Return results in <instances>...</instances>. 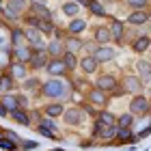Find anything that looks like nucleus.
Here are the masks:
<instances>
[{
  "instance_id": "nucleus-5",
  "label": "nucleus",
  "mask_w": 151,
  "mask_h": 151,
  "mask_svg": "<svg viewBox=\"0 0 151 151\" xmlns=\"http://www.w3.org/2000/svg\"><path fill=\"white\" fill-rule=\"evenodd\" d=\"M127 112L134 116V119H140V116H147L151 112V99L147 95H134L129 99V108Z\"/></svg>"
},
{
  "instance_id": "nucleus-38",
  "label": "nucleus",
  "mask_w": 151,
  "mask_h": 151,
  "mask_svg": "<svg viewBox=\"0 0 151 151\" xmlns=\"http://www.w3.org/2000/svg\"><path fill=\"white\" fill-rule=\"evenodd\" d=\"M97 2H101V4H106V2H112V0H97Z\"/></svg>"
},
{
  "instance_id": "nucleus-10",
  "label": "nucleus",
  "mask_w": 151,
  "mask_h": 151,
  "mask_svg": "<svg viewBox=\"0 0 151 151\" xmlns=\"http://www.w3.org/2000/svg\"><path fill=\"white\" fill-rule=\"evenodd\" d=\"M6 73H9L15 82H19V84H22L26 78H30V67L26 65V63H17V60H11V63H9V69H6Z\"/></svg>"
},
{
  "instance_id": "nucleus-17",
  "label": "nucleus",
  "mask_w": 151,
  "mask_h": 151,
  "mask_svg": "<svg viewBox=\"0 0 151 151\" xmlns=\"http://www.w3.org/2000/svg\"><path fill=\"white\" fill-rule=\"evenodd\" d=\"M45 52H47V56H50V58H63V54H65L63 39L50 37V39H47V43H45Z\"/></svg>"
},
{
  "instance_id": "nucleus-31",
  "label": "nucleus",
  "mask_w": 151,
  "mask_h": 151,
  "mask_svg": "<svg viewBox=\"0 0 151 151\" xmlns=\"http://www.w3.org/2000/svg\"><path fill=\"white\" fill-rule=\"evenodd\" d=\"M37 30H39L43 37H52V35H54V30H56V24H54L52 19H39Z\"/></svg>"
},
{
  "instance_id": "nucleus-9",
  "label": "nucleus",
  "mask_w": 151,
  "mask_h": 151,
  "mask_svg": "<svg viewBox=\"0 0 151 151\" xmlns=\"http://www.w3.org/2000/svg\"><path fill=\"white\" fill-rule=\"evenodd\" d=\"M86 30H88V19L82 17V15L71 17L69 22H67V26H65V32H67V35H71V37H82Z\"/></svg>"
},
{
  "instance_id": "nucleus-20",
  "label": "nucleus",
  "mask_w": 151,
  "mask_h": 151,
  "mask_svg": "<svg viewBox=\"0 0 151 151\" xmlns=\"http://www.w3.org/2000/svg\"><path fill=\"white\" fill-rule=\"evenodd\" d=\"M149 47H151V35H147V32H140V35H136L132 39V52L134 54H145Z\"/></svg>"
},
{
  "instance_id": "nucleus-24",
  "label": "nucleus",
  "mask_w": 151,
  "mask_h": 151,
  "mask_svg": "<svg viewBox=\"0 0 151 151\" xmlns=\"http://www.w3.org/2000/svg\"><path fill=\"white\" fill-rule=\"evenodd\" d=\"M11 56H13V60H17V63H26L28 65V60H30V56H32V47L26 43V45H19V47H13L11 50Z\"/></svg>"
},
{
  "instance_id": "nucleus-33",
  "label": "nucleus",
  "mask_w": 151,
  "mask_h": 151,
  "mask_svg": "<svg viewBox=\"0 0 151 151\" xmlns=\"http://www.w3.org/2000/svg\"><path fill=\"white\" fill-rule=\"evenodd\" d=\"M63 63H65V67H67V71H76L78 69V56H76V54H63Z\"/></svg>"
},
{
  "instance_id": "nucleus-3",
  "label": "nucleus",
  "mask_w": 151,
  "mask_h": 151,
  "mask_svg": "<svg viewBox=\"0 0 151 151\" xmlns=\"http://www.w3.org/2000/svg\"><path fill=\"white\" fill-rule=\"evenodd\" d=\"M65 125L69 127H84L86 121H88V114L82 106H67L65 108V114L60 116Z\"/></svg>"
},
{
  "instance_id": "nucleus-40",
  "label": "nucleus",
  "mask_w": 151,
  "mask_h": 151,
  "mask_svg": "<svg viewBox=\"0 0 151 151\" xmlns=\"http://www.w3.org/2000/svg\"><path fill=\"white\" fill-rule=\"evenodd\" d=\"M149 114H151V112H149Z\"/></svg>"
},
{
  "instance_id": "nucleus-16",
  "label": "nucleus",
  "mask_w": 151,
  "mask_h": 151,
  "mask_svg": "<svg viewBox=\"0 0 151 151\" xmlns=\"http://www.w3.org/2000/svg\"><path fill=\"white\" fill-rule=\"evenodd\" d=\"M78 69L84 76H93V73L99 71V63L91 56V54H84V56H78Z\"/></svg>"
},
{
  "instance_id": "nucleus-35",
  "label": "nucleus",
  "mask_w": 151,
  "mask_h": 151,
  "mask_svg": "<svg viewBox=\"0 0 151 151\" xmlns=\"http://www.w3.org/2000/svg\"><path fill=\"white\" fill-rule=\"evenodd\" d=\"M86 9H88V11H91V13H93V15H99V17H106V9H104V4H101V2H97V0H93V2H91V4H88V6H86Z\"/></svg>"
},
{
  "instance_id": "nucleus-28",
  "label": "nucleus",
  "mask_w": 151,
  "mask_h": 151,
  "mask_svg": "<svg viewBox=\"0 0 151 151\" xmlns=\"http://www.w3.org/2000/svg\"><path fill=\"white\" fill-rule=\"evenodd\" d=\"M80 11H82V6L78 4V2H73V0H67V2H63L60 4V13H63L65 17H78L80 15Z\"/></svg>"
},
{
  "instance_id": "nucleus-8",
  "label": "nucleus",
  "mask_w": 151,
  "mask_h": 151,
  "mask_svg": "<svg viewBox=\"0 0 151 151\" xmlns=\"http://www.w3.org/2000/svg\"><path fill=\"white\" fill-rule=\"evenodd\" d=\"M91 56L97 60L99 65H106V63H112L116 58V47L114 45H95Z\"/></svg>"
},
{
  "instance_id": "nucleus-21",
  "label": "nucleus",
  "mask_w": 151,
  "mask_h": 151,
  "mask_svg": "<svg viewBox=\"0 0 151 151\" xmlns=\"http://www.w3.org/2000/svg\"><path fill=\"white\" fill-rule=\"evenodd\" d=\"M136 76H138V80L142 84H151V63L145 58H140L138 63H136Z\"/></svg>"
},
{
  "instance_id": "nucleus-37",
  "label": "nucleus",
  "mask_w": 151,
  "mask_h": 151,
  "mask_svg": "<svg viewBox=\"0 0 151 151\" xmlns=\"http://www.w3.org/2000/svg\"><path fill=\"white\" fill-rule=\"evenodd\" d=\"M0 116H9V112H6V110H4L2 106H0Z\"/></svg>"
},
{
  "instance_id": "nucleus-30",
  "label": "nucleus",
  "mask_w": 151,
  "mask_h": 151,
  "mask_svg": "<svg viewBox=\"0 0 151 151\" xmlns=\"http://www.w3.org/2000/svg\"><path fill=\"white\" fill-rule=\"evenodd\" d=\"M134 116L129 114V112H121V114H116V127L119 129H134Z\"/></svg>"
},
{
  "instance_id": "nucleus-15",
  "label": "nucleus",
  "mask_w": 151,
  "mask_h": 151,
  "mask_svg": "<svg viewBox=\"0 0 151 151\" xmlns=\"http://www.w3.org/2000/svg\"><path fill=\"white\" fill-rule=\"evenodd\" d=\"M116 125V114L110 110H97L95 114V121H93V132L99 127H114Z\"/></svg>"
},
{
  "instance_id": "nucleus-19",
  "label": "nucleus",
  "mask_w": 151,
  "mask_h": 151,
  "mask_svg": "<svg viewBox=\"0 0 151 151\" xmlns=\"http://www.w3.org/2000/svg\"><path fill=\"white\" fill-rule=\"evenodd\" d=\"M47 60H50V56H47L45 50H32V56L28 60V67L30 71H39V69H45Z\"/></svg>"
},
{
  "instance_id": "nucleus-36",
  "label": "nucleus",
  "mask_w": 151,
  "mask_h": 151,
  "mask_svg": "<svg viewBox=\"0 0 151 151\" xmlns=\"http://www.w3.org/2000/svg\"><path fill=\"white\" fill-rule=\"evenodd\" d=\"M17 101H19V110H30V99L24 93H17Z\"/></svg>"
},
{
  "instance_id": "nucleus-7",
  "label": "nucleus",
  "mask_w": 151,
  "mask_h": 151,
  "mask_svg": "<svg viewBox=\"0 0 151 151\" xmlns=\"http://www.w3.org/2000/svg\"><path fill=\"white\" fill-rule=\"evenodd\" d=\"M108 101H110V95L104 93V91H99V88H86V104L88 106H95L97 110H106V106H108Z\"/></svg>"
},
{
  "instance_id": "nucleus-25",
  "label": "nucleus",
  "mask_w": 151,
  "mask_h": 151,
  "mask_svg": "<svg viewBox=\"0 0 151 151\" xmlns=\"http://www.w3.org/2000/svg\"><path fill=\"white\" fill-rule=\"evenodd\" d=\"M0 106H2L4 110H6V112L19 110V101H17V93H6V95H0Z\"/></svg>"
},
{
  "instance_id": "nucleus-32",
  "label": "nucleus",
  "mask_w": 151,
  "mask_h": 151,
  "mask_svg": "<svg viewBox=\"0 0 151 151\" xmlns=\"http://www.w3.org/2000/svg\"><path fill=\"white\" fill-rule=\"evenodd\" d=\"M129 11H149L151 0H123Z\"/></svg>"
},
{
  "instance_id": "nucleus-11",
  "label": "nucleus",
  "mask_w": 151,
  "mask_h": 151,
  "mask_svg": "<svg viewBox=\"0 0 151 151\" xmlns=\"http://www.w3.org/2000/svg\"><path fill=\"white\" fill-rule=\"evenodd\" d=\"M65 108H67L65 101H45L39 112L43 116H47V119H60L65 114Z\"/></svg>"
},
{
  "instance_id": "nucleus-22",
  "label": "nucleus",
  "mask_w": 151,
  "mask_h": 151,
  "mask_svg": "<svg viewBox=\"0 0 151 151\" xmlns=\"http://www.w3.org/2000/svg\"><path fill=\"white\" fill-rule=\"evenodd\" d=\"M63 43H65V52L67 54H76V56H78L80 50L84 47V41H82L80 37H71V35H65Z\"/></svg>"
},
{
  "instance_id": "nucleus-12",
  "label": "nucleus",
  "mask_w": 151,
  "mask_h": 151,
  "mask_svg": "<svg viewBox=\"0 0 151 151\" xmlns=\"http://www.w3.org/2000/svg\"><path fill=\"white\" fill-rule=\"evenodd\" d=\"M108 28H110V37L114 41V45H125V22L121 19H110L108 22Z\"/></svg>"
},
{
  "instance_id": "nucleus-34",
  "label": "nucleus",
  "mask_w": 151,
  "mask_h": 151,
  "mask_svg": "<svg viewBox=\"0 0 151 151\" xmlns=\"http://www.w3.org/2000/svg\"><path fill=\"white\" fill-rule=\"evenodd\" d=\"M114 140H119V142H127V140H134V129H119V127H116Z\"/></svg>"
},
{
  "instance_id": "nucleus-26",
  "label": "nucleus",
  "mask_w": 151,
  "mask_h": 151,
  "mask_svg": "<svg viewBox=\"0 0 151 151\" xmlns=\"http://www.w3.org/2000/svg\"><path fill=\"white\" fill-rule=\"evenodd\" d=\"M9 119L19 125H32V112L30 110H13L9 112Z\"/></svg>"
},
{
  "instance_id": "nucleus-18",
  "label": "nucleus",
  "mask_w": 151,
  "mask_h": 151,
  "mask_svg": "<svg viewBox=\"0 0 151 151\" xmlns=\"http://www.w3.org/2000/svg\"><path fill=\"white\" fill-rule=\"evenodd\" d=\"M149 19H151V11H129L125 17V24L138 28V26H145Z\"/></svg>"
},
{
  "instance_id": "nucleus-6",
  "label": "nucleus",
  "mask_w": 151,
  "mask_h": 151,
  "mask_svg": "<svg viewBox=\"0 0 151 151\" xmlns=\"http://www.w3.org/2000/svg\"><path fill=\"white\" fill-rule=\"evenodd\" d=\"M119 86L123 88V93H129L134 97V95H142V91H145V84L138 80V76L136 73H123L119 78Z\"/></svg>"
},
{
  "instance_id": "nucleus-23",
  "label": "nucleus",
  "mask_w": 151,
  "mask_h": 151,
  "mask_svg": "<svg viewBox=\"0 0 151 151\" xmlns=\"http://www.w3.org/2000/svg\"><path fill=\"white\" fill-rule=\"evenodd\" d=\"M41 78H37V76H30V78H26L22 82V91L26 95H35V97H39V88H41Z\"/></svg>"
},
{
  "instance_id": "nucleus-2",
  "label": "nucleus",
  "mask_w": 151,
  "mask_h": 151,
  "mask_svg": "<svg viewBox=\"0 0 151 151\" xmlns=\"http://www.w3.org/2000/svg\"><path fill=\"white\" fill-rule=\"evenodd\" d=\"M93 86L99 88V91H104V93H108L110 97H121V95H125V93H123V88L119 86V76L108 73V71L97 73V78H95Z\"/></svg>"
},
{
  "instance_id": "nucleus-29",
  "label": "nucleus",
  "mask_w": 151,
  "mask_h": 151,
  "mask_svg": "<svg viewBox=\"0 0 151 151\" xmlns=\"http://www.w3.org/2000/svg\"><path fill=\"white\" fill-rule=\"evenodd\" d=\"M15 84L17 82L11 78L9 73H2V78H0V95H6V93H15Z\"/></svg>"
},
{
  "instance_id": "nucleus-1",
  "label": "nucleus",
  "mask_w": 151,
  "mask_h": 151,
  "mask_svg": "<svg viewBox=\"0 0 151 151\" xmlns=\"http://www.w3.org/2000/svg\"><path fill=\"white\" fill-rule=\"evenodd\" d=\"M73 95V82L69 78H47L41 82L39 97L47 101H69Z\"/></svg>"
},
{
  "instance_id": "nucleus-4",
  "label": "nucleus",
  "mask_w": 151,
  "mask_h": 151,
  "mask_svg": "<svg viewBox=\"0 0 151 151\" xmlns=\"http://www.w3.org/2000/svg\"><path fill=\"white\" fill-rule=\"evenodd\" d=\"M2 11H4V17H9L15 26V22H19V17H24V13L28 11V2L26 0H4Z\"/></svg>"
},
{
  "instance_id": "nucleus-14",
  "label": "nucleus",
  "mask_w": 151,
  "mask_h": 151,
  "mask_svg": "<svg viewBox=\"0 0 151 151\" xmlns=\"http://www.w3.org/2000/svg\"><path fill=\"white\" fill-rule=\"evenodd\" d=\"M45 73L50 76V78H67V76H69L63 58H50L47 65H45Z\"/></svg>"
},
{
  "instance_id": "nucleus-27",
  "label": "nucleus",
  "mask_w": 151,
  "mask_h": 151,
  "mask_svg": "<svg viewBox=\"0 0 151 151\" xmlns=\"http://www.w3.org/2000/svg\"><path fill=\"white\" fill-rule=\"evenodd\" d=\"M26 45V35H24V26H11V47Z\"/></svg>"
},
{
  "instance_id": "nucleus-13",
  "label": "nucleus",
  "mask_w": 151,
  "mask_h": 151,
  "mask_svg": "<svg viewBox=\"0 0 151 151\" xmlns=\"http://www.w3.org/2000/svg\"><path fill=\"white\" fill-rule=\"evenodd\" d=\"M91 35H93V43L95 45H112V37H110V28H108V24L93 26Z\"/></svg>"
},
{
  "instance_id": "nucleus-39",
  "label": "nucleus",
  "mask_w": 151,
  "mask_h": 151,
  "mask_svg": "<svg viewBox=\"0 0 151 151\" xmlns=\"http://www.w3.org/2000/svg\"><path fill=\"white\" fill-rule=\"evenodd\" d=\"M2 73H4V71H2V69H0V78H2Z\"/></svg>"
}]
</instances>
